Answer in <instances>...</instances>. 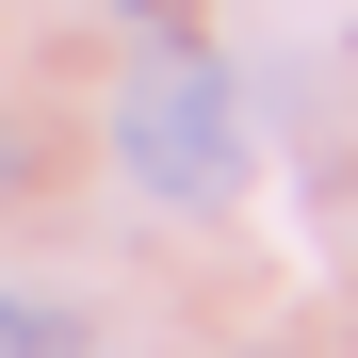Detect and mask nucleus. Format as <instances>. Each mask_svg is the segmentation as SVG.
<instances>
[{"label":"nucleus","mask_w":358,"mask_h":358,"mask_svg":"<svg viewBox=\"0 0 358 358\" xmlns=\"http://www.w3.org/2000/svg\"><path fill=\"white\" fill-rule=\"evenodd\" d=\"M114 163H131L163 212H212L228 179H245V98H228L212 49H147V66H131V98H114Z\"/></svg>","instance_id":"1"},{"label":"nucleus","mask_w":358,"mask_h":358,"mask_svg":"<svg viewBox=\"0 0 358 358\" xmlns=\"http://www.w3.org/2000/svg\"><path fill=\"white\" fill-rule=\"evenodd\" d=\"M0 196H17V147H0Z\"/></svg>","instance_id":"2"}]
</instances>
